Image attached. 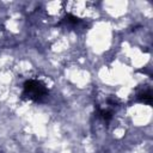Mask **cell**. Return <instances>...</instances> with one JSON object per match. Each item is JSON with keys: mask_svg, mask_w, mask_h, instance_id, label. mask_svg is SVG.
Wrapping results in <instances>:
<instances>
[{"mask_svg": "<svg viewBox=\"0 0 153 153\" xmlns=\"http://www.w3.org/2000/svg\"><path fill=\"white\" fill-rule=\"evenodd\" d=\"M123 116L127 120L129 128L145 129L152 126L153 109L149 103L135 100L123 106Z\"/></svg>", "mask_w": 153, "mask_h": 153, "instance_id": "obj_1", "label": "cell"}, {"mask_svg": "<svg viewBox=\"0 0 153 153\" xmlns=\"http://www.w3.org/2000/svg\"><path fill=\"white\" fill-rule=\"evenodd\" d=\"M102 18L108 22H117L127 18L131 13V1L128 0H104L98 1Z\"/></svg>", "mask_w": 153, "mask_h": 153, "instance_id": "obj_2", "label": "cell"}, {"mask_svg": "<svg viewBox=\"0 0 153 153\" xmlns=\"http://www.w3.org/2000/svg\"><path fill=\"white\" fill-rule=\"evenodd\" d=\"M39 10L45 17L49 25H59L63 22L66 17L65 1H61V0L41 1Z\"/></svg>", "mask_w": 153, "mask_h": 153, "instance_id": "obj_3", "label": "cell"}]
</instances>
